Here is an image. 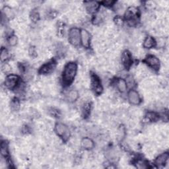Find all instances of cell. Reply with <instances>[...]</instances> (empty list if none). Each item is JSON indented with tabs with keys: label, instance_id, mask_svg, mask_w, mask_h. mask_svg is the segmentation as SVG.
<instances>
[{
	"label": "cell",
	"instance_id": "obj_2",
	"mask_svg": "<svg viewBox=\"0 0 169 169\" xmlns=\"http://www.w3.org/2000/svg\"><path fill=\"white\" fill-rule=\"evenodd\" d=\"M55 131L64 141H67L70 136V131L67 126L61 123L56 124L55 126Z\"/></svg>",
	"mask_w": 169,
	"mask_h": 169
},
{
	"label": "cell",
	"instance_id": "obj_9",
	"mask_svg": "<svg viewBox=\"0 0 169 169\" xmlns=\"http://www.w3.org/2000/svg\"><path fill=\"white\" fill-rule=\"evenodd\" d=\"M139 10L136 7H130L127 9L126 12V19L129 21H135V19L138 16Z\"/></svg>",
	"mask_w": 169,
	"mask_h": 169
},
{
	"label": "cell",
	"instance_id": "obj_24",
	"mask_svg": "<svg viewBox=\"0 0 169 169\" xmlns=\"http://www.w3.org/2000/svg\"><path fill=\"white\" fill-rule=\"evenodd\" d=\"M39 13L38 11H33L30 13V19H31L33 22H37V20H38L39 19Z\"/></svg>",
	"mask_w": 169,
	"mask_h": 169
},
{
	"label": "cell",
	"instance_id": "obj_22",
	"mask_svg": "<svg viewBox=\"0 0 169 169\" xmlns=\"http://www.w3.org/2000/svg\"><path fill=\"white\" fill-rule=\"evenodd\" d=\"M146 118L148 120L151 121V122H155L158 120V116L157 114H156L155 112H148L146 115Z\"/></svg>",
	"mask_w": 169,
	"mask_h": 169
},
{
	"label": "cell",
	"instance_id": "obj_29",
	"mask_svg": "<svg viewBox=\"0 0 169 169\" xmlns=\"http://www.w3.org/2000/svg\"><path fill=\"white\" fill-rule=\"evenodd\" d=\"M114 23H116V24L118 25V26H121V25L123 24V23H124V22H123V19L119 16L116 17L114 18Z\"/></svg>",
	"mask_w": 169,
	"mask_h": 169
},
{
	"label": "cell",
	"instance_id": "obj_28",
	"mask_svg": "<svg viewBox=\"0 0 169 169\" xmlns=\"http://www.w3.org/2000/svg\"><path fill=\"white\" fill-rule=\"evenodd\" d=\"M29 55L31 56L32 58H35L36 56H37V51H36V49L34 47H30L29 48Z\"/></svg>",
	"mask_w": 169,
	"mask_h": 169
},
{
	"label": "cell",
	"instance_id": "obj_11",
	"mask_svg": "<svg viewBox=\"0 0 169 169\" xmlns=\"http://www.w3.org/2000/svg\"><path fill=\"white\" fill-rule=\"evenodd\" d=\"M127 96H128V100L131 105H138L140 104L141 102L140 96L136 91L135 90L130 91L128 95H127Z\"/></svg>",
	"mask_w": 169,
	"mask_h": 169
},
{
	"label": "cell",
	"instance_id": "obj_19",
	"mask_svg": "<svg viewBox=\"0 0 169 169\" xmlns=\"http://www.w3.org/2000/svg\"><path fill=\"white\" fill-rule=\"evenodd\" d=\"M126 135V130L124 126H120L118 129V132H117V136H118V139L119 140H122L124 139Z\"/></svg>",
	"mask_w": 169,
	"mask_h": 169
},
{
	"label": "cell",
	"instance_id": "obj_16",
	"mask_svg": "<svg viewBox=\"0 0 169 169\" xmlns=\"http://www.w3.org/2000/svg\"><path fill=\"white\" fill-rule=\"evenodd\" d=\"M116 86L118 89L121 93H124L127 87L126 81L123 79H118V81H116Z\"/></svg>",
	"mask_w": 169,
	"mask_h": 169
},
{
	"label": "cell",
	"instance_id": "obj_12",
	"mask_svg": "<svg viewBox=\"0 0 169 169\" xmlns=\"http://www.w3.org/2000/svg\"><path fill=\"white\" fill-rule=\"evenodd\" d=\"M169 158V155L168 153H164L158 156L155 160V164L158 167L164 166L167 163Z\"/></svg>",
	"mask_w": 169,
	"mask_h": 169
},
{
	"label": "cell",
	"instance_id": "obj_25",
	"mask_svg": "<svg viewBox=\"0 0 169 169\" xmlns=\"http://www.w3.org/2000/svg\"><path fill=\"white\" fill-rule=\"evenodd\" d=\"M9 57V54L6 49L2 48L1 50V60L2 61H6Z\"/></svg>",
	"mask_w": 169,
	"mask_h": 169
},
{
	"label": "cell",
	"instance_id": "obj_6",
	"mask_svg": "<svg viewBox=\"0 0 169 169\" xmlns=\"http://www.w3.org/2000/svg\"><path fill=\"white\" fill-rule=\"evenodd\" d=\"M19 78L16 75H9L7 76L6 80H5V85L9 89H13L19 84Z\"/></svg>",
	"mask_w": 169,
	"mask_h": 169
},
{
	"label": "cell",
	"instance_id": "obj_18",
	"mask_svg": "<svg viewBox=\"0 0 169 169\" xmlns=\"http://www.w3.org/2000/svg\"><path fill=\"white\" fill-rule=\"evenodd\" d=\"M1 153L3 156L6 157L9 155V149L7 143L6 141H2L1 144Z\"/></svg>",
	"mask_w": 169,
	"mask_h": 169
},
{
	"label": "cell",
	"instance_id": "obj_15",
	"mask_svg": "<svg viewBox=\"0 0 169 169\" xmlns=\"http://www.w3.org/2000/svg\"><path fill=\"white\" fill-rule=\"evenodd\" d=\"M156 45V41L151 36L147 37L143 42V47L145 48L150 49L153 47H155Z\"/></svg>",
	"mask_w": 169,
	"mask_h": 169
},
{
	"label": "cell",
	"instance_id": "obj_5",
	"mask_svg": "<svg viewBox=\"0 0 169 169\" xmlns=\"http://www.w3.org/2000/svg\"><path fill=\"white\" fill-rule=\"evenodd\" d=\"M91 86L96 95H100L102 92V86L100 78L96 74L93 73L91 76Z\"/></svg>",
	"mask_w": 169,
	"mask_h": 169
},
{
	"label": "cell",
	"instance_id": "obj_30",
	"mask_svg": "<svg viewBox=\"0 0 169 169\" xmlns=\"http://www.w3.org/2000/svg\"><path fill=\"white\" fill-rule=\"evenodd\" d=\"M115 3L116 2L114 1H105L102 2V3L105 6H106V7H110V6H113Z\"/></svg>",
	"mask_w": 169,
	"mask_h": 169
},
{
	"label": "cell",
	"instance_id": "obj_10",
	"mask_svg": "<svg viewBox=\"0 0 169 169\" xmlns=\"http://www.w3.org/2000/svg\"><path fill=\"white\" fill-rule=\"evenodd\" d=\"M91 35L87 30L83 29L81 30V42L85 48H88L90 47Z\"/></svg>",
	"mask_w": 169,
	"mask_h": 169
},
{
	"label": "cell",
	"instance_id": "obj_7",
	"mask_svg": "<svg viewBox=\"0 0 169 169\" xmlns=\"http://www.w3.org/2000/svg\"><path fill=\"white\" fill-rule=\"evenodd\" d=\"M56 68V62L55 60H51L48 63L44 64L39 69V73L43 75L50 74L53 72Z\"/></svg>",
	"mask_w": 169,
	"mask_h": 169
},
{
	"label": "cell",
	"instance_id": "obj_17",
	"mask_svg": "<svg viewBox=\"0 0 169 169\" xmlns=\"http://www.w3.org/2000/svg\"><path fill=\"white\" fill-rule=\"evenodd\" d=\"M79 97V93L78 91L76 90H71L68 95V99L69 102H75L78 100Z\"/></svg>",
	"mask_w": 169,
	"mask_h": 169
},
{
	"label": "cell",
	"instance_id": "obj_14",
	"mask_svg": "<svg viewBox=\"0 0 169 169\" xmlns=\"http://www.w3.org/2000/svg\"><path fill=\"white\" fill-rule=\"evenodd\" d=\"M86 9L90 13H94L99 8V4L96 2H88L85 3Z\"/></svg>",
	"mask_w": 169,
	"mask_h": 169
},
{
	"label": "cell",
	"instance_id": "obj_20",
	"mask_svg": "<svg viewBox=\"0 0 169 169\" xmlns=\"http://www.w3.org/2000/svg\"><path fill=\"white\" fill-rule=\"evenodd\" d=\"M91 105L90 103H86L83 107V114L85 118H87L91 112Z\"/></svg>",
	"mask_w": 169,
	"mask_h": 169
},
{
	"label": "cell",
	"instance_id": "obj_26",
	"mask_svg": "<svg viewBox=\"0 0 169 169\" xmlns=\"http://www.w3.org/2000/svg\"><path fill=\"white\" fill-rule=\"evenodd\" d=\"M49 113L51 116L55 118H59L60 116V112L58 110L54 108H52L49 110Z\"/></svg>",
	"mask_w": 169,
	"mask_h": 169
},
{
	"label": "cell",
	"instance_id": "obj_13",
	"mask_svg": "<svg viewBox=\"0 0 169 169\" xmlns=\"http://www.w3.org/2000/svg\"><path fill=\"white\" fill-rule=\"evenodd\" d=\"M81 147L86 150L92 149L94 147V142L89 137H85L81 140Z\"/></svg>",
	"mask_w": 169,
	"mask_h": 169
},
{
	"label": "cell",
	"instance_id": "obj_23",
	"mask_svg": "<svg viewBox=\"0 0 169 169\" xmlns=\"http://www.w3.org/2000/svg\"><path fill=\"white\" fill-rule=\"evenodd\" d=\"M8 42L10 46H11V47H14V46H15L17 44L18 38L15 35H12L9 37V38L8 40Z\"/></svg>",
	"mask_w": 169,
	"mask_h": 169
},
{
	"label": "cell",
	"instance_id": "obj_21",
	"mask_svg": "<svg viewBox=\"0 0 169 169\" xmlns=\"http://www.w3.org/2000/svg\"><path fill=\"white\" fill-rule=\"evenodd\" d=\"M11 108L13 111H17L20 109V102L17 99H13L11 102Z\"/></svg>",
	"mask_w": 169,
	"mask_h": 169
},
{
	"label": "cell",
	"instance_id": "obj_4",
	"mask_svg": "<svg viewBox=\"0 0 169 169\" xmlns=\"http://www.w3.org/2000/svg\"><path fill=\"white\" fill-rule=\"evenodd\" d=\"M143 62L146 64L149 67L157 71L160 68V61L156 56L153 55H149L143 60Z\"/></svg>",
	"mask_w": 169,
	"mask_h": 169
},
{
	"label": "cell",
	"instance_id": "obj_3",
	"mask_svg": "<svg viewBox=\"0 0 169 169\" xmlns=\"http://www.w3.org/2000/svg\"><path fill=\"white\" fill-rule=\"evenodd\" d=\"M69 42L74 47H78L81 43V30L78 28H72L69 32Z\"/></svg>",
	"mask_w": 169,
	"mask_h": 169
},
{
	"label": "cell",
	"instance_id": "obj_8",
	"mask_svg": "<svg viewBox=\"0 0 169 169\" xmlns=\"http://www.w3.org/2000/svg\"><path fill=\"white\" fill-rule=\"evenodd\" d=\"M122 61L126 69H129L132 65V56L131 53L127 50H125L122 55Z\"/></svg>",
	"mask_w": 169,
	"mask_h": 169
},
{
	"label": "cell",
	"instance_id": "obj_1",
	"mask_svg": "<svg viewBox=\"0 0 169 169\" xmlns=\"http://www.w3.org/2000/svg\"><path fill=\"white\" fill-rule=\"evenodd\" d=\"M78 71V65L75 62H69L65 65L62 73V82L65 86L73 83Z\"/></svg>",
	"mask_w": 169,
	"mask_h": 169
},
{
	"label": "cell",
	"instance_id": "obj_27",
	"mask_svg": "<svg viewBox=\"0 0 169 169\" xmlns=\"http://www.w3.org/2000/svg\"><path fill=\"white\" fill-rule=\"evenodd\" d=\"M5 15L8 18H11L13 15V13L11 9L9 7H6L5 8Z\"/></svg>",
	"mask_w": 169,
	"mask_h": 169
}]
</instances>
